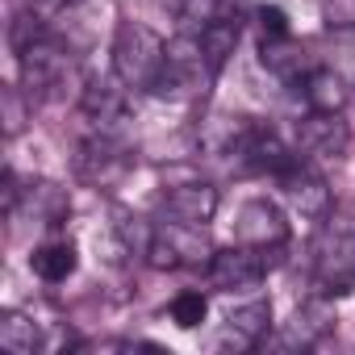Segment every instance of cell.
<instances>
[{
    "label": "cell",
    "mask_w": 355,
    "mask_h": 355,
    "mask_svg": "<svg viewBox=\"0 0 355 355\" xmlns=\"http://www.w3.org/2000/svg\"><path fill=\"white\" fill-rule=\"evenodd\" d=\"M305 105L309 109H322V113H343L347 105V80L334 71V67H309V76L297 84Z\"/></svg>",
    "instance_id": "17"
},
{
    "label": "cell",
    "mask_w": 355,
    "mask_h": 355,
    "mask_svg": "<svg viewBox=\"0 0 355 355\" xmlns=\"http://www.w3.org/2000/svg\"><path fill=\"white\" fill-rule=\"evenodd\" d=\"M276 184L284 193V201L309 218V222H330V209H334V197H330V184H326V175L313 167V159L297 155L280 175H276Z\"/></svg>",
    "instance_id": "6"
},
{
    "label": "cell",
    "mask_w": 355,
    "mask_h": 355,
    "mask_svg": "<svg viewBox=\"0 0 355 355\" xmlns=\"http://www.w3.org/2000/svg\"><path fill=\"white\" fill-rule=\"evenodd\" d=\"M30 268H34L38 280H46V284H63L67 276H76V268H80V251H76L71 239H51V243H42V247L30 255Z\"/></svg>",
    "instance_id": "18"
},
{
    "label": "cell",
    "mask_w": 355,
    "mask_h": 355,
    "mask_svg": "<svg viewBox=\"0 0 355 355\" xmlns=\"http://www.w3.org/2000/svg\"><path fill=\"white\" fill-rule=\"evenodd\" d=\"M239 243L263 247V251H280L288 243V218L276 201L255 197L239 209Z\"/></svg>",
    "instance_id": "10"
},
{
    "label": "cell",
    "mask_w": 355,
    "mask_h": 355,
    "mask_svg": "<svg viewBox=\"0 0 355 355\" xmlns=\"http://www.w3.org/2000/svg\"><path fill=\"white\" fill-rule=\"evenodd\" d=\"M209 80H214V71L205 63L201 34L197 30H180V34L167 42V63H163L159 84L150 92L155 96H171V101H184V96H197Z\"/></svg>",
    "instance_id": "4"
},
{
    "label": "cell",
    "mask_w": 355,
    "mask_h": 355,
    "mask_svg": "<svg viewBox=\"0 0 355 355\" xmlns=\"http://www.w3.org/2000/svg\"><path fill=\"white\" fill-rule=\"evenodd\" d=\"M146 263L159 268V272H175V268H209L214 259V247H209V234L205 226H193V222H159L150 234H146V247H142Z\"/></svg>",
    "instance_id": "3"
},
{
    "label": "cell",
    "mask_w": 355,
    "mask_h": 355,
    "mask_svg": "<svg viewBox=\"0 0 355 355\" xmlns=\"http://www.w3.org/2000/svg\"><path fill=\"white\" fill-rule=\"evenodd\" d=\"M322 21L330 30H355V0H322Z\"/></svg>",
    "instance_id": "24"
},
{
    "label": "cell",
    "mask_w": 355,
    "mask_h": 355,
    "mask_svg": "<svg viewBox=\"0 0 355 355\" xmlns=\"http://www.w3.org/2000/svg\"><path fill=\"white\" fill-rule=\"evenodd\" d=\"M125 163H130V159H125L117 134H101V130H96V134L80 146V155H76L80 175H84V180H92V184H105V180H113V175H121Z\"/></svg>",
    "instance_id": "14"
},
{
    "label": "cell",
    "mask_w": 355,
    "mask_h": 355,
    "mask_svg": "<svg viewBox=\"0 0 355 355\" xmlns=\"http://www.w3.org/2000/svg\"><path fill=\"white\" fill-rule=\"evenodd\" d=\"M268 330H272V301H247V305L226 313L218 347L222 351H251L268 338Z\"/></svg>",
    "instance_id": "12"
},
{
    "label": "cell",
    "mask_w": 355,
    "mask_h": 355,
    "mask_svg": "<svg viewBox=\"0 0 355 355\" xmlns=\"http://www.w3.org/2000/svg\"><path fill=\"white\" fill-rule=\"evenodd\" d=\"M30 109H34V101L21 96V88H5V134H9V138H17V134L26 130Z\"/></svg>",
    "instance_id": "23"
},
{
    "label": "cell",
    "mask_w": 355,
    "mask_h": 355,
    "mask_svg": "<svg viewBox=\"0 0 355 355\" xmlns=\"http://www.w3.org/2000/svg\"><path fill=\"white\" fill-rule=\"evenodd\" d=\"M313 284L322 293H351L355 288V230L326 226L313 243Z\"/></svg>",
    "instance_id": "5"
},
{
    "label": "cell",
    "mask_w": 355,
    "mask_h": 355,
    "mask_svg": "<svg viewBox=\"0 0 355 355\" xmlns=\"http://www.w3.org/2000/svg\"><path fill=\"white\" fill-rule=\"evenodd\" d=\"M163 209L175 222H193V226H209L218 214V189L209 180H180L163 189Z\"/></svg>",
    "instance_id": "11"
},
{
    "label": "cell",
    "mask_w": 355,
    "mask_h": 355,
    "mask_svg": "<svg viewBox=\"0 0 355 355\" xmlns=\"http://www.w3.org/2000/svg\"><path fill=\"white\" fill-rule=\"evenodd\" d=\"M167 63V42L142 26V21H121L117 34H113V76L125 84V88H155L159 84V71Z\"/></svg>",
    "instance_id": "2"
},
{
    "label": "cell",
    "mask_w": 355,
    "mask_h": 355,
    "mask_svg": "<svg viewBox=\"0 0 355 355\" xmlns=\"http://www.w3.org/2000/svg\"><path fill=\"white\" fill-rule=\"evenodd\" d=\"M80 113L92 121V130L101 134H121V125L130 121V101H125V84L113 76V80H92L84 84L80 92Z\"/></svg>",
    "instance_id": "9"
},
{
    "label": "cell",
    "mask_w": 355,
    "mask_h": 355,
    "mask_svg": "<svg viewBox=\"0 0 355 355\" xmlns=\"http://www.w3.org/2000/svg\"><path fill=\"white\" fill-rule=\"evenodd\" d=\"M0 347L9 355H34L42 347V334H38V322L21 309H5L0 313Z\"/></svg>",
    "instance_id": "19"
},
{
    "label": "cell",
    "mask_w": 355,
    "mask_h": 355,
    "mask_svg": "<svg viewBox=\"0 0 355 355\" xmlns=\"http://www.w3.org/2000/svg\"><path fill=\"white\" fill-rule=\"evenodd\" d=\"M351 146V130L343 121V113H322L309 109L297 121V150L305 159H343Z\"/></svg>",
    "instance_id": "8"
},
{
    "label": "cell",
    "mask_w": 355,
    "mask_h": 355,
    "mask_svg": "<svg viewBox=\"0 0 355 355\" xmlns=\"http://www.w3.org/2000/svg\"><path fill=\"white\" fill-rule=\"evenodd\" d=\"M272 255L276 251H263V247H251V243H239V247H222L214 251L209 259V284L222 288V293H243V288H255L263 284L268 268H272Z\"/></svg>",
    "instance_id": "7"
},
{
    "label": "cell",
    "mask_w": 355,
    "mask_h": 355,
    "mask_svg": "<svg viewBox=\"0 0 355 355\" xmlns=\"http://www.w3.org/2000/svg\"><path fill=\"white\" fill-rule=\"evenodd\" d=\"M255 17H259V38H288V34H293L288 13H284V9H276V5H263Z\"/></svg>",
    "instance_id": "25"
},
{
    "label": "cell",
    "mask_w": 355,
    "mask_h": 355,
    "mask_svg": "<svg viewBox=\"0 0 355 355\" xmlns=\"http://www.w3.org/2000/svg\"><path fill=\"white\" fill-rule=\"evenodd\" d=\"M167 313H171V322L180 326V330H197V326L205 322V313H209V297L197 293V288H184V293L171 297Z\"/></svg>",
    "instance_id": "21"
},
{
    "label": "cell",
    "mask_w": 355,
    "mask_h": 355,
    "mask_svg": "<svg viewBox=\"0 0 355 355\" xmlns=\"http://www.w3.org/2000/svg\"><path fill=\"white\" fill-rule=\"evenodd\" d=\"M197 34H201L205 63H209V71L218 76V71L230 63V55H234V46H239V38H243V17H239V9L230 13V0H222V9H218Z\"/></svg>",
    "instance_id": "13"
},
{
    "label": "cell",
    "mask_w": 355,
    "mask_h": 355,
    "mask_svg": "<svg viewBox=\"0 0 355 355\" xmlns=\"http://www.w3.org/2000/svg\"><path fill=\"white\" fill-rule=\"evenodd\" d=\"M301 150H293L272 125H251V134H247V146H243V167L247 171H268V175H280L293 159H297Z\"/></svg>",
    "instance_id": "15"
},
{
    "label": "cell",
    "mask_w": 355,
    "mask_h": 355,
    "mask_svg": "<svg viewBox=\"0 0 355 355\" xmlns=\"http://www.w3.org/2000/svg\"><path fill=\"white\" fill-rule=\"evenodd\" d=\"M163 9L180 21V30H201L222 9V0H163Z\"/></svg>",
    "instance_id": "22"
},
{
    "label": "cell",
    "mask_w": 355,
    "mask_h": 355,
    "mask_svg": "<svg viewBox=\"0 0 355 355\" xmlns=\"http://www.w3.org/2000/svg\"><path fill=\"white\" fill-rule=\"evenodd\" d=\"M259 59H263V67L272 71V76H280L284 84H301L305 76H309V55H305V46L288 34V38H259Z\"/></svg>",
    "instance_id": "16"
},
{
    "label": "cell",
    "mask_w": 355,
    "mask_h": 355,
    "mask_svg": "<svg viewBox=\"0 0 355 355\" xmlns=\"http://www.w3.org/2000/svg\"><path fill=\"white\" fill-rule=\"evenodd\" d=\"M46 17L38 13H26L17 17L13 26V46H17V67H21V88L34 105H55V101H67L71 92L80 96L84 92V76H80V63L76 55L42 26Z\"/></svg>",
    "instance_id": "1"
},
{
    "label": "cell",
    "mask_w": 355,
    "mask_h": 355,
    "mask_svg": "<svg viewBox=\"0 0 355 355\" xmlns=\"http://www.w3.org/2000/svg\"><path fill=\"white\" fill-rule=\"evenodd\" d=\"M326 330H330V313H326V305H322V301H309V305L297 309V318H293L284 343H288V347H297V343H301V347H313Z\"/></svg>",
    "instance_id": "20"
}]
</instances>
